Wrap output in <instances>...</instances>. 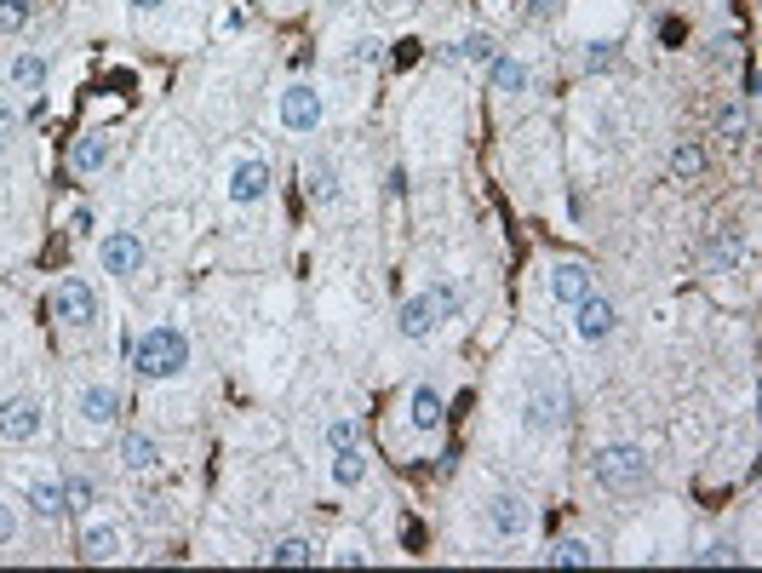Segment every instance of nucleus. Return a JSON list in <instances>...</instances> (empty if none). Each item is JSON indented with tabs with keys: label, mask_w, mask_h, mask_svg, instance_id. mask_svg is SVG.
Here are the masks:
<instances>
[{
	"label": "nucleus",
	"mask_w": 762,
	"mask_h": 573,
	"mask_svg": "<svg viewBox=\"0 0 762 573\" xmlns=\"http://www.w3.org/2000/svg\"><path fill=\"white\" fill-rule=\"evenodd\" d=\"M132 367H138V379H178L189 367V332L184 327H144L138 339H132Z\"/></svg>",
	"instance_id": "nucleus-1"
},
{
	"label": "nucleus",
	"mask_w": 762,
	"mask_h": 573,
	"mask_svg": "<svg viewBox=\"0 0 762 573\" xmlns=\"http://www.w3.org/2000/svg\"><path fill=\"white\" fill-rule=\"evenodd\" d=\"M648 477H653V464L637 442H614L596 453V482L608 493H637V488H648Z\"/></svg>",
	"instance_id": "nucleus-2"
},
{
	"label": "nucleus",
	"mask_w": 762,
	"mask_h": 573,
	"mask_svg": "<svg viewBox=\"0 0 762 573\" xmlns=\"http://www.w3.org/2000/svg\"><path fill=\"white\" fill-rule=\"evenodd\" d=\"M97 264H104L110 276H121V282L144 276L150 253H144V242H138V229H110L104 242H97Z\"/></svg>",
	"instance_id": "nucleus-3"
},
{
	"label": "nucleus",
	"mask_w": 762,
	"mask_h": 573,
	"mask_svg": "<svg viewBox=\"0 0 762 573\" xmlns=\"http://www.w3.org/2000/svg\"><path fill=\"white\" fill-rule=\"evenodd\" d=\"M41 424H47V408H41L35 396H7V401H0V442H7V448L35 442Z\"/></svg>",
	"instance_id": "nucleus-4"
},
{
	"label": "nucleus",
	"mask_w": 762,
	"mask_h": 573,
	"mask_svg": "<svg viewBox=\"0 0 762 573\" xmlns=\"http://www.w3.org/2000/svg\"><path fill=\"white\" fill-rule=\"evenodd\" d=\"M522 419H527V430H562L568 424V390L562 385H550V379H539L534 390H527V401H522Z\"/></svg>",
	"instance_id": "nucleus-5"
},
{
	"label": "nucleus",
	"mask_w": 762,
	"mask_h": 573,
	"mask_svg": "<svg viewBox=\"0 0 762 573\" xmlns=\"http://www.w3.org/2000/svg\"><path fill=\"white\" fill-rule=\"evenodd\" d=\"M276 115H281V126L287 132H321V121H327V104H321V92L316 86H287L281 92V104H276Z\"/></svg>",
	"instance_id": "nucleus-6"
},
{
	"label": "nucleus",
	"mask_w": 762,
	"mask_h": 573,
	"mask_svg": "<svg viewBox=\"0 0 762 573\" xmlns=\"http://www.w3.org/2000/svg\"><path fill=\"white\" fill-rule=\"evenodd\" d=\"M52 310H58V321H63V327H97V293H92V282H81V276L58 282Z\"/></svg>",
	"instance_id": "nucleus-7"
},
{
	"label": "nucleus",
	"mask_w": 762,
	"mask_h": 573,
	"mask_svg": "<svg viewBox=\"0 0 762 573\" xmlns=\"http://www.w3.org/2000/svg\"><path fill=\"white\" fill-rule=\"evenodd\" d=\"M545 287H550V298H556V305H568V310H574L585 293H596V276H590V264H579V258H562V264H550Z\"/></svg>",
	"instance_id": "nucleus-8"
},
{
	"label": "nucleus",
	"mask_w": 762,
	"mask_h": 573,
	"mask_svg": "<svg viewBox=\"0 0 762 573\" xmlns=\"http://www.w3.org/2000/svg\"><path fill=\"white\" fill-rule=\"evenodd\" d=\"M395 327H402V339H430V332L442 327V305H436V287L413 293L402 310H395Z\"/></svg>",
	"instance_id": "nucleus-9"
},
{
	"label": "nucleus",
	"mask_w": 762,
	"mask_h": 573,
	"mask_svg": "<svg viewBox=\"0 0 762 573\" xmlns=\"http://www.w3.org/2000/svg\"><path fill=\"white\" fill-rule=\"evenodd\" d=\"M614 327H619V310L608 305V298H596V293H585L579 305H574V332H579L585 345H603V339H608Z\"/></svg>",
	"instance_id": "nucleus-10"
},
{
	"label": "nucleus",
	"mask_w": 762,
	"mask_h": 573,
	"mask_svg": "<svg viewBox=\"0 0 762 573\" xmlns=\"http://www.w3.org/2000/svg\"><path fill=\"white\" fill-rule=\"evenodd\" d=\"M75 413H81V430H110L115 413H121V390L115 385H86L75 396Z\"/></svg>",
	"instance_id": "nucleus-11"
},
{
	"label": "nucleus",
	"mask_w": 762,
	"mask_h": 573,
	"mask_svg": "<svg viewBox=\"0 0 762 573\" xmlns=\"http://www.w3.org/2000/svg\"><path fill=\"white\" fill-rule=\"evenodd\" d=\"M408 424H413L419 436H436V430L447 424V396H442L436 385H413V396H408Z\"/></svg>",
	"instance_id": "nucleus-12"
},
{
	"label": "nucleus",
	"mask_w": 762,
	"mask_h": 573,
	"mask_svg": "<svg viewBox=\"0 0 762 573\" xmlns=\"http://www.w3.org/2000/svg\"><path fill=\"white\" fill-rule=\"evenodd\" d=\"M23 499H29V511H35L41 522H63V516H70V482H63V477H35Z\"/></svg>",
	"instance_id": "nucleus-13"
},
{
	"label": "nucleus",
	"mask_w": 762,
	"mask_h": 573,
	"mask_svg": "<svg viewBox=\"0 0 762 573\" xmlns=\"http://www.w3.org/2000/svg\"><path fill=\"white\" fill-rule=\"evenodd\" d=\"M110 155H115L110 132H86V139L70 144V173H75V178H92V173H104V166H110Z\"/></svg>",
	"instance_id": "nucleus-14"
},
{
	"label": "nucleus",
	"mask_w": 762,
	"mask_h": 573,
	"mask_svg": "<svg viewBox=\"0 0 762 573\" xmlns=\"http://www.w3.org/2000/svg\"><path fill=\"white\" fill-rule=\"evenodd\" d=\"M121 551H126V539H121V528H115V522L92 516V522L81 528V556H86V562H115Z\"/></svg>",
	"instance_id": "nucleus-15"
},
{
	"label": "nucleus",
	"mask_w": 762,
	"mask_h": 573,
	"mask_svg": "<svg viewBox=\"0 0 762 573\" xmlns=\"http://www.w3.org/2000/svg\"><path fill=\"white\" fill-rule=\"evenodd\" d=\"M264 195H270V166L241 161L236 173H229V201H236V207H253V201H264Z\"/></svg>",
	"instance_id": "nucleus-16"
},
{
	"label": "nucleus",
	"mask_w": 762,
	"mask_h": 573,
	"mask_svg": "<svg viewBox=\"0 0 762 573\" xmlns=\"http://www.w3.org/2000/svg\"><path fill=\"white\" fill-rule=\"evenodd\" d=\"M527 522H534V516H527V499H516V493H500V499L487 504V528L500 533V539H522Z\"/></svg>",
	"instance_id": "nucleus-17"
},
{
	"label": "nucleus",
	"mask_w": 762,
	"mask_h": 573,
	"mask_svg": "<svg viewBox=\"0 0 762 573\" xmlns=\"http://www.w3.org/2000/svg\"><path fill=\"white\" fill-rule=\"evenodd\" d=\"M305 195L316 201V207H339V173H333V161H310L305 166Z\"/></svg>",
	"instance_id": "nucleus-18"
},
{
	"label": "nucleus",
	"mask_w": 762,
	"mask_h": 573,
	"mask_svg": "<svg viewBox=\"0 0 762 573\" xmlns=\"http://www.w3.org/2000/svg\"><path fill=\"white\" fill-rule=\"evenodd\" d=\"M121 464L132 470V477H150V470L161 464V442H155V436H144V430H132L126 442H121Z\"/></svg>",
	"instance_id": "nucleus-19"
},
{
	"label": "nucleus",
	"mask_w": 762,
	"mask_h": 573,
	"mask_svg": "<svg viewBox=\"0 0 762 573\" xmlns=\"http://www.w3.org/2000/svg\"><path fill=\"white\" fill-rule=\"evenodd\" d=\"M545 562L550 567H596V562H603V551H596L590 539H556Z\"/></svg>",
	"instance_id": "nucleus-20"
},
{
	"label": "nucleus",
	"mask_w": 762,
	"mask_h": 573,
	"mask_svg": "<svg viewBox=\"0 0 762 573\" xmlns=\"http://www.w3.org/2000/svg\"><path fill=\"white\" fill-rule=\"evenodd\" d=\"M333 482L339 488H361L368 482V448H333Z\"/></svg>",
	"instance_id": "nucleus-21"
},
{
	"label": "nucleus",
	"mask_w": 762,
	"mask_h": 573,
	"mask_svg": "<svg viewBox=\"0 0 762 573\" xmlns=\"http://www.w3.org/2000/svg\"><path fill=\"white\" fill-rule=\"evenodd\" d=\"M47 70H52L47 52H18V58H12V86L35 92V86H47Z\"/></svg>",
	"instance_id": "nucleus-22"
},
{
	"label": "nucleus",
	"mask_w": 762,
	"mask_h": 573,
	"mask_svg": "<svg viewBox=\"0 0 762 573\" xmlns=\"http://www.w3.org/2000/svg\"><path fill=\"white\" fill-rule=\"evenodd\" d=\"M270 562H276V567H310V562H316V545H310L305 533H287V539H276V545H270Z\"/></svg>",
	"instance_id": "nucleus-23"
},
{
	"label": "nucleus",
	"mask_w": 762,
	"mask_h": 573,
	"mask_svg": "<svg viewBox=\"0 0 762 573\" xmlns=\"http://www.w3.org/2000/svg\"><path fill=\"white\" fill-rule=\"evenodd\" d=\"M487 81H493V92L516 98V92L527 86V70H522V58H493V63H487Z\"/></svg>",
	"instance_id": "nucleus-24"
},
{
	"label": "nucleus",
	"mask_w": 762,
	"mask_h": 573,
	"mask_svg": "<svg viewBox=\"0 0 762 573\" xmlns=\"http://www.w3.org/2000/svg\"><path fill=\"white\" fill-rule=\"evenodd\" d=\"M493 58H500V47H493L487 29H471V35L453 47V63H493Z\"/></svg>",
	"instance_id": "nucleus-25"
},
{
	"label": "nucleus",
	"mask_w": 762,
	"mask_h": 573,
	"mask_svg": "<svg viewBox=\"0 0 762 573\" xmlns=\"http://www.w3.org/2000/svg\"><path fill=\"white\" fill-rule=\"evenodd\" d=\"M700 173H706V150L700 144H677L671 150V178L688 184V178H700Z\"/></svg>",
	"instance_id": "nucleus-26"
},
{
	"label": "nucleus",
	"mask_w": 762,
	"mask_h": 573,
	"mask_svg": "<svg viewBox=\"0 0 762 573\" xmlns=\"http://www.w3.org/2000/svg\"><path fill=\"white\" fill-rule=\"evenodd\" d=\"M29 18H35V0H0V35H18Z\"/></svg>",
	"instance_id": "nucleus-27"
},
{
	"label": "nucleus",
	"mask_w": 762,
	"mask_h": 573,
	"mask_svg": "<svg viewBox=\"0 0 762 573\" xmlns=\"http://www.w3.org/2000/svg\"><path fill=\"white\" fill-rule=\"evenodd\" d=\"M745 132H751V115H745V110H722V115H717V139H722V144H745Z\"/></svg>",
	"instance_id": "nucleus-28"
},
{
	"label": "nucleus",
	"mask_w": 762,
	"mask_h": 573,
	"mask_svg": "<svg viewBox=\"0 0 762 573\" xmlns=\"http://www.w3.org/2000/svg\"><path fill=\"white\" fill-rule=\"evenodd\" d=\"M711 264H717V269H734V264H740V235H734V229H717V242H711Z\"/></svg>",
	"instance_id": "nucleus-29"
},
{
	"label": "nucleus",
	"mask_w": 762,
	"mask_h": 573,
	"mask_svg": "<svg viewBox=\"0 0 762 573\" xmlns=\"http://www.w3.org/2000/svg\"><path fill=\"white\" fill-rule=\"evenodd\" d=\"M321 442L327 448H356L361 442V419H333V424L321 430Z\"/></svg>",
	"instance_id": "nucleus-30"
},
{
	"label": "nucleus",
	"mask_w": 762,
	"mask_h": 573,
	"mask_svg": "<svg viewBox=\"0 0 762 573\" xmlns=\"http://www.w3.org/2000/svg\"><path fill=\"white\" fill-rule=\"evenodd\" d=\"M63 482H70V511H92L97 482H92V477H81V470H75V477H63Z\"/></svg>",
	"instance_id": "nucleus-31"
},
{
	"label": "nucleus",
	"mask_w": 762,
	"mask_h": 573,
	"mask_svg": "<svg viewBox=\"0 0 762 573\" xmlns=\"http://www.w3.org/2000/svg\"><path fill=\"white\" fill-rule=\"evenodd\" d=\"M734 556H740V551H734V545H722V539H717V545H706V551H693L688 562H693V567H722V562H734Z\"/></svg>",
	"instance_id": "nucleus-32"
},
{
	"label": "nucleus",
	"mask_w": 762,
	"mask_h": 573,
	"mask_svg": "<svg viewBox=\"0 0 762 573\" xmlns=\"http://www.w3.org/2000/svg\"><path fill=\"white\" fill-rule=\"evenodd\" d=\"M18 528H23V522H18V504H12V499H0V545H12Z\"/></svg>",
	"instance_id": "nucleus-33"
},
{
	"label": "nucleus",
	"mask_w": 762,
	"mask_h": 573,
	"mask_svg": "<svg viewBox=\"0 0 762 573\" xmlns=\"http://www.w3.org/2000/svg\"><path fill=\"white\" fill-rule=\"evenodd\" d=\"M436 305H442V321H453L465 298H459V287H453V282H442V287H436Z\"/></svg>",
	"instance_id": "nucleus-34"
},
{
	"label": "nucleus",
	"mask_w": 762,
	"mask_h": 573,
	"mask_svg": "<svg viewBox=\"0 0 762 573\" xmlns=\"http://www.w3.org/2000/svg\"><path fill=\"white\" fill-rule=\"evenodd\" d=\"M18 126H23V110L12 104V98H0V132H7V139H12Z\"/></svg>",
	"instance_id": "nucleus-35"
},
{
	"label": "nucleus",
	"mask_w": 762,
	"mask_h": 573,
	"mask_svg": "<svg viewBox=\"0 0 762 573\" xmlns=\"http://www.w3.org/2000/svg\"><path fill=\"white\" fill-rule=\"evenodd\" d=\"M356 63H384V41H356Z\"/></svg>",
	"instance_id": "nucleus-36"
},
{
	"label": "nucleus",
	"mask_w": 762,
	"mask_h": 573,
	"mask_svg": "<svg viewBox=\"0 0 762 573\" xmlns=\"http://www.w3.org/2000/svg\"><path fill=\"white\" fill-rule=\"evenodd\" d=\"M333 562H339V567H361V562H368V551H361V545H339Z\"/></svg>",
	"instance_id": "nucleus-37"
},
{
	"label": "nucleus",
	"mask_w": 762,
	"mask_h": 573,
	"mask_svg": "<svg viewBox=\"0 0 762 573\" xmlns=\"http://www.w3.org/2000/svg\"><path fill=\"white\" fill-rule=\"evenodd\" d=\"M608 63H614L608 47H590V52H585V70H608Z\"/></svg>",
	"instance_id": "nucleus-38"
},
{
	"label": "nucleus",
	"mask_w": 762,
	"mask_h": 573,
	"mask_svg": "<svg viewBox=\"0 0 762 573\" xmlns=\"http://www.w3.org/2000/svg\"><path fill=\"white\" fill-rule=\"evenodd\" d=\"M132 7H138V12H161V7H167V0H132Z\"/></svg>",
	"instance_id": "nucleus-39"
},
{
	"label": "nucleus",
	"mask_w": 762,
	"mask_h": 573,
	"mask_svg": "<svg viewBox=\"0 0 762 573\" xmlns=\"http://www.w3.org/2000/svg\"><path fill=\"white\" fill-rule=\"evenodd\" d=\"M550 7H556V0H534V18H545Z\"/></svg>",
	"instance_id": "nucleus-40"
},
{
	"label": "nucleus",
	"mask_w": 762,
	"mask_h": 573,
	"mask_svg": "<svg viewBox=\"0 0 762 573\" xmlns=\"http://www.w3.org/2000/svg\"><path fill=\"white\" fill-rule=\"evenodd\" d=\"M0 150H7V132H0Z\"/></svg>",
	"instance_id": "nucleus-41"
}]
</instances>
